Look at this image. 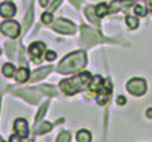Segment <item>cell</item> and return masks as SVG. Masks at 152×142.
<instances>
[{
	"label": "cell",
	"mask_w": 152,
	"mask_h": 142,
	"mask_svg": "<svg viewBox=\"0 0 152 142\" xmlns=\"http://www.w3.org/2000/svg\"><path fill=\"white\" fill-rule=\"evenodd\" d=\"M91 74L88 72H82V74H78V75H75L73 78H69V79H64L60 82V88L64 94L67 96H73L76 93H79L82 91L91 81Z\"/></svg>",
	"instance_id": "cell-1"
},
{
	"label": "cell",
	"mask_w": 152,
	"mask_h": 142,
	"mask_svg": "<svg viewBox=\"0 0 152 142\" xmlns=\"http://www.w3.org/2000/svg\"><path fill=\"white\" fill-rule=\"evenodd\" d=\"M87 64V55L84 51H76L69 54L63 58V61L58 64V72L60 74H73L81 70Z\"/></svg>",
	"instance_id": "cell-2"
},
{
	"label": "cell",
	"mask_w": 152,
	"mask_h": 142,
	"mask_svg": "<svg viewBox=\"0 0 152 142\" xmlns=\"http://www.w3.org/2000/svg\"><path fill=\"white\" fill-rule=\"evenodd\" d=\"M0 32H2L3 35H6L8 38H18L20 33H21V27L17 21H12V20H8L5 23H2V26H0Z\"/></svg>",
	"instance_id": "cell-3"
},
{
	"label": "cell",
	"mask_w": 152,
	"mask_h": 142,
	"mask_svg": "<svg viewBox=\"0 0 152 142\" xmlns=\"http://www.w3.org/2000/svg\"><path fill=\"white\" fill-rule=\"evenodd\" d=\"M81 35H82V42L85 45H96L97 42H102V36L88 26H81Z\"/></svg>",
	"instance_id": "cell-4"
},
{
	"label": "cell",
	"mask_w": 152,
	"mask_h": 142,
	"mask_svg": "<svg viewBox=\"0 0 152 142\" xmlns=\"http://www.w3.org/2000/svg\"><path fill=\"white\" fill-rule=\"evenodd\" d=\"M127 90L134 96H142L146 93V82L142 78H133L127 82Z\"/></svg>",
	"instance_id": "cell-5"
},
{
	"label": "cell",
	"mask_w": 152,
	"mask_h": 142,
	"mask_svg": "<svg viewBox=\"0 0 152 142\" xmlns=\"http://www.w3.org/2000/svg\"><path fill=\"white\" fill-rule=\"evenodd\" d=\"M54 30L63 33V35H73L76 32V27L72 21L69 20H64V18H60L54 23Z\"/></svg>",
	"instance_id": "cell-6"
},
{
	"label": "cell",
	"mask_w": 152,
	"mask_h": 142,
	"mask_svg": "<svg viewBox=\"0 0 152 142\" xmlns=\"http://www.w3.org/2000/svg\"><path fill=\"white\" fill-rule=\"evenodd\" d=\"M28 52H30L31 58H33L36 63H39V61L42 60L43 54H45V43H43V42H33V43L28 46Z\"/></svg>",
	"instance_id": "cell-7"
},
{
	"label": "cell",
	"mask_w": 152,
	"mask_h": 142,
	"mask_svg": "<svg viewBox=\"0 0 152 142\" xmlns=\"http://www.w3.org/2000/svg\"><path fill=\"white\" fill-rule=\"evenodd\" d=\"M14 129L17 132V135H20L21 138H27L28 136V124L24 118H17L14 123Z\"/></svg>",
	"instance_id": "cell-8"
},
{
	"label": "cell",
	"mask_w": 152,
	"mask_h": 142,
	"mask_svg": "<svg viewBox=\"0 0 152 142\" xmlns=\"http://www.w3.org/2000/svg\"><path fill=\"white\" fill-rule=\"evenodd\" d=\"M15 12H17V8L11 2H5V3L0 5V15L3 18H12L15 15Z\"/></svg>",
	"instance_id": "cell-9"
},
{
	"label": "cell",
	"mask_w": 152,
	"mask_h": 142,
	"mask_svg": "<svg viewBox=\"0 0 152 142\" xmlns=\"http://www.w3.org/2000/svg\"><path fill=\"white\" fill-rule=\"evenodd\" d=\"M17 94L26 97V99H27L28 102H31V103H37L39 99H40V93L36 91V90H21V91H17Z\"/></svg>",
	"instance_id": "cell-10"
},
{
	"label": "cell",
	"mask_w": 152,
	"mask_h": 142,
	"mask_svg": "<svg viewBox=\"0 0 152 142\" xmlns=\"http://www.w3.org/2000/svg\"><path fill=\"white\" fill-rule=\"evenodd\" d=\"M103 84H104V79H103L100 75H96V77L91 78V81H90V84H88V88H90L91 91L99 93V90L103 87Z\"/></svg>",
	"instance_id": "cell-11"
},
{
	"label": "cell",
	"mask_w": 152,
	"mask_h": 142,
	"mask_svg": "<svg viewBox=\"0 0 152 142\" xmlns=\"http://www.w3.org/2000/svg\"><path fill=\"white\" fill-rule=\"evenodd\" d=\"M14 77H15V79H17L18 82H26V81L30 79V72H28L27 67H20L17 72H15Z\"/></svg>",
	"instance_id": "cell-12"
},
{
	"label": "cell",
	"mask_w": 152,
	"mask_h": 142,
	"mask_svg": "<svg viewBox=\"0 0 152 142\" xmlns=\"http://www.w3.org/2000/svg\"><path fill=\"white\" fill-rule=\"evenodd\" d=\"M52 70V67L51 66H48V67H43V69H39V70H36V72L33 74V77H31V81L34 82V81H39V79H42L43 77H46L49 72Z\"/></svg>",
	"instance_id": "cell-13"
},
{
	"label": "cell",
	"mask_w": 152,
	"mask_h": 142,
	"mask_svg": "<svg viewBox=\"0 0 152 142\" xmlns=\"http://www.w3.org/2000/svg\"><path fill=\"white\" fill-rule=\"evenodd\" d=\"M76 141L78 142H91L93 141V136L88 130H79L78 135H76Z\"/></svg>",
	"instance_id": "cell-14"
},
{
	"label": "cell",
	"mask_w": 152,
	"mask_h": 142,
	"mask_svg": "<svg viewBox=\"0 0 152 142\" xmlns=\"http://www.w3.org/2000/svg\"><path fill=\"white\" fill-rule=\"evenodd\" d=\"M94 11H96V15H97L99 18H102V17H104V15L109 14V6H107L106 3H99V5L94 8Z\"/></svg>",
	"instance_id": "cell-15"
},
{
	"label": "cell",
	"mask_w": 152,
	"mask_h": 142,
	"mask_svg": "<svg viewBox=\"0 0 152 142\" xmlns=\"http://www.w3.org/2000/svg\"><path fill=\"white\" fill-rule=\"evenodd\" d=\"M2 72H3V75H5L6 78H11V77L15 75V67H14L12 63H6V64L3 66V69H2Z\"/></svg>",
	"instance_id": "cell-16"
},
{
	"label": "cell",
	"mask_w": 152,
	"mask_h": 142,
	"mask_svg": "<svg viewBox=\"0 0 152 142\" xmlns=\"http://www.w3.org/2000/svg\"><path fill=\"white\" fill-rule=\"evenodd\" d=\"M85 14H87V17H88V20H90V21H93L94 24H99V17L96 15V11H94V8H93V6H87Z\"/></svg>",
	"instance_id": "cell-17"
},
{
	"label": "cell",
	"mask_w": 152,
	"mask_h": 142,
	"mask_svg": "<svg viewBox=\"0 0 152 142\" xmlns=\"http://www.w3.org/2000/svg\"><path fill=\"white\" fill-rule=\"evenodd\" d=\"M51 129H52V124L48 123V121H43L40 126L36 127V133H37V135H43V133H48Z\"/></svg>",
	"instance_id": "cell-18"
},
{
	"label": "cell",
	"mask_w": 152,
	"mask_h": 142,
	"mask_svg": "<svg viewBox=\"0 0 152 142\" xmlns=\"http://www.w3.org/2000/svg\"><path fill=\"white\" fill-rule=\"evenodd\" d=\"M125 23H127V26H128L131 30H134V29L139 27V20H137V17H127V18H125Z\"/></svg>",
	"instance_id": "cell-19"
},
{
	"label": "cell",
	"mask_w": 152,
	"mask_h": 142,
	"mask_svg": "<svg viewBox=\"0 0 152 142\" xmlns=\"http://www.w3.org/2000/svg\"><path fill=\"white\" fill-rule=\"evenodd\" d=\"M40 90H42L45 94H48V96H57V90L52 88V85H42Z\"/></svg>",
	"instance_id": "cell-20"
},
{
	"label": "cell",
	"mask_w": 152,
	"mask_h": 142,
	"mask_svg": "<svg viewBox=\"0 0 152 142\" xmlns=\"http://www.w3.org/2000/svg\"><path fill=\"white\" fill-rule=\"evenodd\" d=\"M70 139H72V136L69 132H61L57 138V142H70Z\"/></svg>",
	"instance_id": "cell-21"
},
{
	"label": "cell",
	"mask_w": 152,
	"mask_h": 142,
	"mask_svg": "<svg viewBox=\"0 0 152 142\" xmlns=\"http://www.w3.org/2000/svg\"><path fill=\"white\" fill-rule=\"evenodd\" d=\"M134 12H136V15H140V17H145V15H146V9H145L143 5L134 6Z\"/></svg>",
	"instance_id": "cell-22"
},
{
	"label": "cell",
	"mask_w": 152,
	"mask_h": 142,
	"mask_svg": "<svg viewBox=\"0 0 152 142\" xmlns=\"http://www.w3.org/2000/svg\"><path fill=\"white\" fill-rule=\"evenodd\" d=\"M42 23L51 24V23H52V14H51V12H45V14L42 15Z\"/></svg>",
	"instance_id": "cell-23"
},
{
	"label": "cell",
	"mask_w": 152,
	"mask_h": 142,
	"mask_svg": "<svg viewBox=\"0 0 152 142\" xmlns=\"http://www.w3.org/2000/svg\"><path fill=\"white\" fill-rule=\"evenodd\" d=\"M55 57H57V52H55V51H48V52L45 54V58H46L48 61H52Z\"/></svg>",
	"instance_id": "cell-24"
},
{
	"label": "cell",
	"mask_w": 152,
	"mask_h": 142,
	"mask_svg": "<svg viewBox=\"0 0 152 142\" xmlns=\"http://www.w3.org/2000/svg\"><path fill=\"white\" fill-rule=\"evenodd\" d=\"M46 108H48V103H45L42 108H40V111H39V114H37V117H36V121H39L42 117H43V114L46 112Z\"/></svg>",
	"instance_id": "cell-25"
},
{
	"label": "cell",
	"mask_w": 152,
	"mask_h": 142,
	"mask_svg": "<svg viewBox=\"0 0 152 142\" xmlns=\"http://www.w3.org/2000/svg\"><path fill=\"white\" fill-rule=\"evenodd\" d=\"M9 142H21V136L20 135H12L11 139H9Z\"/></svg>",
	"instance_id": "cell-26"
},
{
	"label": "cell",
	"mask_w": 152,
	"mask_h": 142,
	"mask_svg": "<svg viewBox=\"0 0 152 142\" xmlns=\"http://www.w3.org/2000/svg\"><path fill=\"white\" fill-rule=\"evenodd\" d=\"M116 102H118V105H125V97L124 96H118Z\"/></svg>",
	"instance_id": "cell-27"
},
{
	"label": "cell",
	"mask_w": 152,
	"mask_h": 142,
	"mask_svg": "<svg viewBox=\"0 0 152 142\" xmlns=\"http://www.w3.org/2000/svg\"><path fill=\"white\" fill-rule=\"evenodd\" d=\"M39 3H40V6H43V8H45V6H48V5H49V0H39Z\"/></svg>",
	"instance_id": "cell-28"
},
{
	"label": "cell",
	"mask_w": 152,
	"mask_h": 142,
	"mask_svg": "<svg viewBox=\"0 0 152 142\" xmlns=\"http://www.w3.org/2000/svg\"><path fill=\"white\" fill-rule=\"evenodd\" d=\"M146 117H148L149 120H152V108H149V109L146 111Z\"/></svg>",
	"instance_id": "cell-29"
},
{
	"label": "cell",
	"mask_w": 152,
	"mask_h": 142,
	"mask_svg": "<svg viewBox=\"0 0 152 142\" xmlns=\"http://www.w3.org/2000/svg\"><path fill=\"white\" fill-rule=\"evenodd\" d=\"M149 8H151V11H152V0H149Z\"/></svg>",
	"instance_id": "cell-30"
},
{
	"label": "cell",
	"mask_w": 152,
	"mask_h": 142,
	"mask_svg": "<svg viewBox=\"0 0 152 142\" xmlns=\"http://www.w3.org/2000/svg\"><path fill=\"white\" fill-rule=\"evenodd\" d=\"M0 54H2V49H0Z\"/></svg>",
	"instance_id": "cell-31"
}]
</instances>
